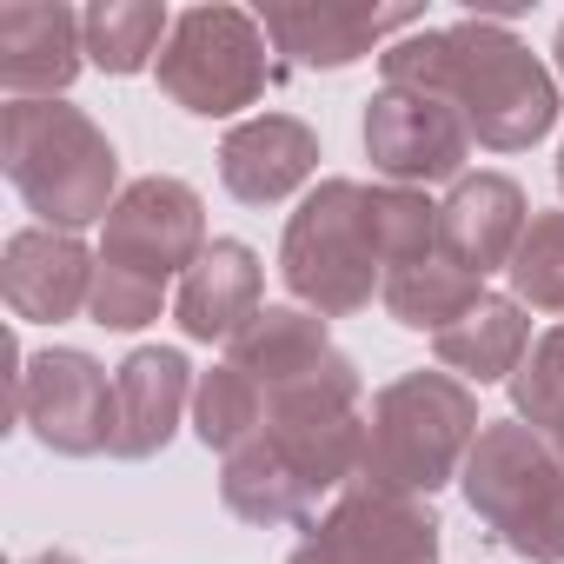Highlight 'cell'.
<instances>
[{"instance_id":"6da1fadb","label":"cell","mask_w":564,"mask_h":564,"mask_svg":"<svg viewBox=\"0 0 564 564\" xmlns=\"http://www.w3.org/2000/svg\"><path fill=\"white\" fill-rule=\"evenodd\" d=\"M379 74L399 94L452 100L485 153H524L557 127V74L505 21L419 28L379 54Z\"/></svg>"},{"instance_id":"7a4b0ae2","label":"cell","mask_w":564,"mask_h":564,"mask_svg":"<svg viewBox=\"0 0 564 564\" xmlns=\"http://www.w3.org/2000/svg\"><path fill=\"white\" fill-rule=\"evenodd\" d=\"M0 166H8V186L21 193L34 226H54V232L107 226L113 199L127 193L113 140L100 133L94 113L67 100H8V113H0Z\"/></svg>"},{"instance_id":"3957f363","label":"cell","mask_w":564,"mask_h":564,"mask_svg":"<svg viewBox=\"0 0 564 564\" xmlns=\"http://www.w3.org/2000/svg\"><path fill=\"white\" fill-rule=\"evenodd\" d=\"M478 392L452 372H399L392 386L372 392L366 412V458L359 485L366 491H399V498H432L452 478H465V458L478 445Z\"/></svg>"},{"instance_id":"277c9868","label":"cell","mask_w":564,"mask_h":564,"mask_svg":"<svg viewBox=\"0 0 564 564\" xmlns=\"http://www.w3.org/2000/svg\"><path fill=\"white\" fill-rule=\"evenodd\" d=\"M471 518L524 564H564V458L524 419H485L465 458Z\"/></svg>"},{"instance_id":"5b68a950","label":"cell","mask_w":564,"mask_h":564,"mask_svg":"<svg viewBox=\"0 0 564 564\" xmlns=\"http://www.w3.org/2000/svg\"><path fill=\"white\" fill-rule=\"evenodd\" d=\"M279 279L319 319H352L386 293V259L359 180H319L279 239Z\"/></svg>"},{"instance_id":"8992f818","label":"cell","mask_w":564,"mask_h":564,"mask_svg":"<svg viewBox=\"0 0 564 564\" xmlns=\"http://www.w3.org/2000/svg\"><path fill=\"white\" fill-rule=\"evenodd\" d=\"M160 94L193 120H232L265 94V28L246 8H186L160 47Z\"/></svg>"},{"instance_id":"52a82bcc","label":"cell","mask_w":564,"mask_h":564,"mask_svg":"<svg viewBox=\"0 0 564 564\" xmlns=\"http://www.w3.org/2000/svg\"><path fill=\"white\" fill-rule=\"evenodd\" d=\"M14 419L54 458H100L113 452V379L80 346L28 352L14 372Z\"/></svg>"},{"instance_id":"ba28073f","label":"cell","mask_w":564,"mask_h":564,"mask_svg":"<svg viewBox=\"0 0 564 564\" xmlns=\"http://www.w3.org/2000/svg\"><path fill=\"white\" fill-rule=\"evenodd\" d=\"M206 206L186 180L173 173H147L133 180L107 226H100V265H120L133 279H153V286H173V279H186L206 252Z\"/></svg>"},{"instance_id":"9c48e42d","label":"cell","mask_w":564,"mask_h":564,"mask_svg":"<svg viewBox=\"0 0 564 564\" xmlns=\"http://www.w3.org/2000/svg\"><path fill=\"white\" fill-rule=\"evenodd\" d=\"M366 160H372V173H386V186H419L425 193L438 180H465L471 127L438 94L379 87L366 100Z\"/></svg>"},{"instance_id":"30bf717a","label":"cell","mask_w":564,"mask_h":564,"mask_svg":"<svg viewBox=\"0 0 564 564\" xmlns=\"http://www.w3.org/2000/svg\"><path fill=\"white\" fill-rule=\"evenodd\" d=\"M306 544L326 564H438V518H432V498L352 485L306 531Z\"/></svg>"},{"instance_id":"8fae6325","label":"cell","mask_w":564,"mask_h":564,"mask_svg":"<svg viewBox=\"0 0 564 564\" xmlns=\"http://www.w3.org/2000/svg\"><path fill=\"white\" fill-rule=\"evenodd\" d=\"M259 28L279 54H293L300 67H352L366 54H379L386 41H405L425 28L419 8H346V0H272L259 8Z\"/></svg>"},{"instance_id":"7c38bea8","label":"cell","mask_w":564,"mask_h":564,"mask_svg":"<svg viewBox=\"0 0 564 564\" xmlns=\"http://www.w3.org/2000/svg\"><path fill=\"white\" fill-rule=\"evenodd\" d=\"M94 272L100 252H87L80 232H54V226H21L0 252V300L21 326H61L74 313H87L94 300Z\"/></svg>"},{"instance_id":"4fadbf2b","label":"cell","mask_w":564,"mask_h":564,"mask_svg":"<svg viewBox=\"0 0 564 564\" xmlns=\"http://www.w3.org/2000/svg\"><path fill=\"white\" fill-rule=\"evenodd\" d=\"M524 226H531V206H524V186L511 173H465L438 199V252L458 272H471L478 286L491 272H511Z\"/></svg>"},{"instance_id":"5bb4252c","label":"cell","mask_w":564,"mask_h":564,"mask_svg":"<svg viewBox=\"0 0 564 564\" xmlns=\"http://www.w3.org/2000/svg\"><path fill=\"white\" fill-rule=\"evenodd\" d=\"M193 366L173 346H140L113 366V458H160L193 412Z\"/></svg>"},{"instance_id":"9a60e30c","label":"cell","mask_w":564,"mask_h":564,"mask_svg":"<svg viewBox=\"0 0 564 564\" xmlns=\"http://www.w3.org/2000/svg\"><path fill=\"white\" fill-rule=\"evenodd\" d=\"M87 67L80 14L61 0H14L0 8V87L8 100H61Z\"/></svg>"},{"instance_id":"2e32d148","label":"cell","mask_w":564,"mask_h":564,"mask_svg":"<svg viewBox=\"0 0 564 564\" xmlns=\"http://www.w3.org/2000/svg\"><path fill=\"white\" fill-rule=\"evenodd\" d=\"M319 173V133L293 113H252L219 140V186L239 206H279Z\"/></svg>"},{"instance_id":"e0dca14e","label":"cell","mask_w":564,"mask_h":564,"mask_svg":"<svg viewBox=\"0 0 564 564\" xmlns=\"http://www.w3.org/2000/svg\"><path fill=\"white\" fill-rule=\"evenodd\" d=\"M259 306H265V265L246 239H213L173 293V319L193 346H213V339L232 346Z\"/></svg>"},{"instance_id":"ac0fdd59","label":"cell","mask_w":564,"mask_h":564,"mask_svg":"<svg viewBox=\"0 0 564 564\" xmlns=\"http://www.w3.org/2000/svg\"><path fill=\"white\" fill-rule=\"evenodd\" d=\"M333 359H339V346H333L326 319L306 313V306H259L252 326L226 346V366H239L265 399L286 392V386H306V379L326 372Z\"/></svg>"},{"instance_id":"d6986e66","label":"cell","mask_w":564,"mask_h":564,"mask_svg":"<svg viewBox=\"0 0 564 564\" xmlns=\"http://www.w3.org/2000/svg\"><path fill=\"white\" fill-rule=\"evenodd\" d=\"M432 352H438V366H445L452 379H465L471 392H478V386H511L518 366H524V352H531V319H524V306H518L511 293H478V300L432 339Z\"/></svg>"},{"instance_id":"ffe728a7","label":"cell","mask_w":564,"mask_h":564,"mask_svg":"<svg viewBox=\"0 0 564 564\" xmlns=\"http://www.w3.org/2000/svg\"><path fill=\"white\" fill-rule=\"evenodd\" d=\"M219 498H226V511L232 518H246V524H259V531H279V524H300V531H313L319 518V491L279 458V445L259 432V438H246L239 452H226V465H219Z\"/></svg>"},{"instance_id":"44dd1931","label":"cell","mask_w":564,"mask_h":564,"mask_svg":"<svg viewBox=\"0 0 564 564\" xmlns=\"http://www.w3.org/2000/svg\"><path fill=\"white\" fill-rule=\"evenodd\" d=\"M80 34H87V61L113 80L140 74V67H160V47L173 34V14L160 0H100V8L80 14Z\"/></svg>"},{"instance_id":"7402d4cb","label":"cell","mask_w":564,"mask_h":564,"mask_svg":"<svg viewBox=\"0 0 564 564\" xmlns=\"http://www.w3.org/2000/svg\"><path fill=\"white\" fill-rule=\"evenodd\" d=\"M485 286H478V279L471 272H458L445 252H432V259H419V265H399V272H386V313L405 326V333H445L471 300H478Z\"/></svg>"},{"instance_id":"603a6c76","label":"cell","mask_w":564,"mask_h":564,"mask_svg":"<svg viewBox=\"0 0 564 564\" xmlns=\"http://www.w3.org/2000/svg\"><path fill=\"white\" fill-rule=\"evenodd\" d=\"M259 432H265V392H259L239 366L199 372V386H193V438L226 458V452H239V445L259 438Z\"/></svg>"},{"instance_id":"cb8c5ba5","label":"cell","mask_w":564,"mask_h":564,"mask_svg":"<svg viewBox=\"0 0 564 564\" xmlns=\"http://www.w3.org/2000/svg\"><path fill=\"white\" fill-rule=\"evenodd\" d=\"M366 219H372L386 272L419 265V259L438 252V206L419 186H366Z\"/></svg>"},{"instance_id":"d4e9b609","label":"cell","mask_w":564,"mask_h":564,"mask_svg":"<svg viewBox=\"0 0 564 564\" xmlns=\"http://www.w3.org/2000/svg\"><path fill=\"white\" fill-rule=\"evenodd\" d=\"M511 300L524 313L564 319V213H531V226L511 252Z\"/></svg>"},{"instance_id":"484cf974","label":"cell","mask_w":564,"mask_h":564,"mask_svg":"<svg viewBox=\"0 0 564 564\" xmlns=\"http://www.w3.org/2000/svg\"><path fill=\"white\" fill-rule=\"evenodd\" d=\"M511 419H524L538 432L564 425V319L531 339V352H524V366L511 379Z\"/></svg>"},{"instance_id":"4316f807","label":"cell","mask_w":564,"mask_h":564,"mask_svg":"<svg viewBox=\"0 0 564 564\" xmlns=\"http://www.w3.org/2000/svg\"><path fill=\"white\" fill-rule=\"evenodd\" d=\"M166 313V286H153V279H133L120 265H100L94 272V300H87V319L107 326V333H140Z\"/></svg>"},{"instance_id":"83f0119b","label":"cell","mask_w":564,"mask_h":564,"mask_svg":"<svg viewBox=\"0 0 564 564\" xmlns=\"http://www.w3.org/2000/svg\"><path fill=\"white\" fill-rule=\"evenodd\" d=\"M28 564H80V557H74V551H61V544H54V551H34V557H28Z\"/></svg>"},{"instance_id":"f1b7e54d","label":"cell","mask_w":564,"mask_h":564,"mask_svg":"<svg viewBox=\"0 0 564 564\" xmlns=\"http://www.w3.org/2000/svg\"><path fill=\"white\" fill-rule=\"evenodd\" d=\"M286 564H326V557H319V551H313V544H306V538H300V551H293V557H286Z\"/></svg>"},{"instance_id":"f546056e","label":"cell","mask_w":564,"mask_h":564,"mask_svg":"<svg viewBox=\"0 0 564 564\" xmlns=\"http://www.w3.org/2000/svg\"><path fill=\"white\" fill-rule=\"evenodd\" d=\"M551 61H557V87H564V28H557V41H551Z\"/></svg>"},{"instance_id":"4dcf8cb0","label":"cell","mask_w":564,"mask_h":564,"mask_svg":"<svg viewBox=\"0 0 564 564\" xmlns=\"http://www.w3.org/2000/svg\"><path fill=\"white\" fill-rule=\"evenodd\" d=\"M544 438H551V445H557V458H564V425H557V432H544Z\"/></svg>"},{"instance_id":"1f68e13d","label":"cell","mask_w":564,"mask_h":564,"mask_svg":"<svg viewBox=\"0 0 564 564\" xmlns=\"http://www.w3.org/2000/svg\"><path fill=\"white\" fill-rule=\"evenodd\" d=\"M557 193H564V147H557Z\"/></svg>"}]
</instances>
